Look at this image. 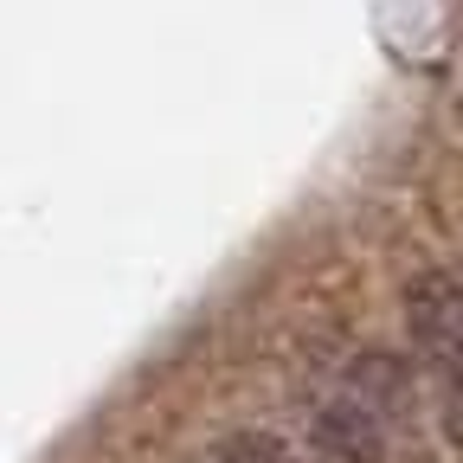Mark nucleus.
<instances>
[{"label":"nucleus","mask_w":463,"mask_h":463,"mask_svg":"<svg viewBox=\"0 0 463 463\" xmlns=\"http://www.w3.org/2000/svg\"><path fill=\"white\" fill-rule=\"evenodd\" d=\"M341 386L354 392L361 405H373L386 425H399L405 412H412V373H405V361L380 354V347H367V354L347 361V380H341Z\"/></svg>","instance_id":"nucleus-3"},{"label":"nucleus","mask_w":463,"mask_h":463,"mask_svg":"<svg viewBox=\"0 0 463 463\" xmlns=\"http://www.w3.org/2000/svg\"><path fill=\"white\" fill-rule=\"evenodd\" d=\"M386 419L373 405H361L347 386H335L316 412H309V444L322 463H386Z\"/></svg>","instance_id":"nucleus-2"},{"label":"nucleus","mask_w":463,"mask_h":463,"mask_svg":"<svg viewBox=\"0 0 463 463\" xmlns=\"http://www.w3.org/2000/svg\"><path fill=\"white\" fill-rule=\"evenodd\" d=\"M213 463H297V457H289L277 438H258V431H245V438H225Z\"/></svg>","instance_id":"nucleus-4"},{"label":"nucleus","mask_w":463,"mask_h":463,"mask_svg":"<svg viewBox=\"0 0 463 463\" xmlns=\"http://www.w3.org/2000/svg\"><path fill=\"white\" fill-rule=\"evenodd\" d=\"M405 322H412L419 354L450 392V431L463 438V283L450 270H425L405 289Z\"/></svg>","instance_id":"nucleus-1"}]
</instances>
